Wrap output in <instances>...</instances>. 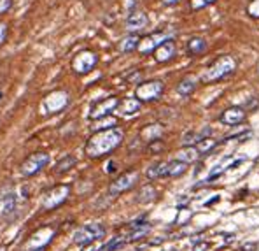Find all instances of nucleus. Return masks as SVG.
Masks as SVG:
<instances>
[{"instance_id": "1", "label": "nucleus", "mask_w": 259, "mask_h": 251, "mask_svg": "<svg viewBox=\"0 0 259 251\" xmlns=\"http://www.w3.org/2000/svg\"><path fill=\"white\" fill-rule=\"evenodd\" d=\"M123 130L116 127L107 128V130H98L88 139L84 153L90 158H102L105 155L112 153L114 150H117L123 142Z\"/></svg>"}, {"instance_id": "2", "label": "nucleus", "mask_w": 259, "mask_h": 251, "mask_svg": "<svg viewBox=\"0 0 259 251\" xmlns=\"http://www.w3.org/2000/svg\"><path fill=\"white\" fill-rule=\"evenodd\" d=\"M235 68H237V60L231 55H223V56H219L214 63H210V65L205 68L203 76H201V81L203 83L219 81V79L230 76Z\"/></svg>"}, {"instance_id": "3", "label": "nucleus", "mask_w": 259, "mask_h": 251, "mask_svg": "<svg viewBox=\"0 0 259 251\" xmlns=\"http://www.w3.org/2000/svg\"><path fill=\"white\" fill-rule=\"evenodd\" d=\"M68 197H70V186L58 185L44 193L42 200H40V205H42V209H46V211H51V209H56L67 202Z\"/></svg>"}, {"instance_id": "4", "label": "nucleus", "mask_w": 259, "mask_h": 251, "mask_svg": "<svg viewBox=\"0 0 259 251\" xmlns=\"http://www.w3.org/2000/svg\"><path fill=\"white\" fill-rule=\"evenodd\" d=\"M67 105H68V93L63 90H56V91H51L42 100V104H40V113L49 116V114H56V113L63 111Z\"/></svg>"}, {"instance_id": "5", "label": "nucleus", "mask_w": 259, "mask_h": 251, "mask_svg": "<svg viewBox=\"0 0 259 251\" xmlns=\"http://www.w3.org/2000/svg\"><path fill=\"white\" fill-rule=\"evenodd\" d=\"M104 235H105V228L102 225L93 223V225H86V227L77 228V230L74 232V235H72V239H74V244L88 246V244H91V242L104 239Z\"/></svg>"}, {"instance_id": "6", "label": "nucleus", "mask_w": 259, "mask_h": 251, "mask_svg": "<svg viewBox=\"0 0 259 251\" xmlns=\"http://www.w3.org/2000/svg\"><path fill=\"white\" fill-rule=\"evenodd\" d=\"M49 155L48 153H33V155H30L28 158L25 160V162L21 163V167H20V172H21V176H25V177H32V176H35V174H39L40 170L46 169V167L49 165Z\"/></svg>"}, {"instance_id": "7", "label": "nucleus", "mask_w": 259, "mask_h": 251, "mask_svg": "<svg viewBox=\"0 0 259 251\" xmlns=\"http://www.w3.org/2000/svg\"><path fill=\"white\" fill-rule=\"evenodd\" d=\"M97 63H98L97 53L91 51V49H84V51H79L77 55L72 58L70 67L75 74H88V72L97 67Z\"/></svg>"}, {"instance_id": "8", "label": "nucleus", "mask_w": 259, "mask_h": 251, "mask_svg": "<svg viewBox=\"0 0 259 251\" xmlns=\"http://www.w3.org/2000/svg\"><path fill=\"white\" fill-rule=\"evenodd\" d=\"M163 90H165V85L158 79L154 81H146V83H140L135 90V98H139L140 102H152V100H158L161 97Z\"/></svg>"}, {"instance_id": "9", "label": "nucleus", "mask_w": 259, "mask_h": 251, "mask_svg": "<svg viewBox=\"0 0 259 251\" xmlns=\"http://www.w3.org/2000/svg\"><path fill=\"white\" fill-rule=\"evenodd\" d=\"M55 228L53 227H44L40 230H37L32 237L26 241V244L23 246L21 251H44L46 246L51 242V239L55 237Z\"/></svg>"}, {"instance_id": "10", "label": "nucleus", "mask_w": 259, "mask_h": 251, "mask_svg": "<svg viewBox=\"0 0 259 251\" xmlns=\"http://www.w3.org/2000/svg\"><path fill=\"white\" fill-rule=\"evenodd\" d=\"M139 180V172L137 170H130V172L121 174L117 180H114L109 186V193L110 195H119V193L126 192V190L133 188V185Z\"/></svg>"}, {"instance_id": "11", "label": "nucleus", "mask_w": 259, "mask_h": 251, "mask_svg": "<svg viewBox=\"0 0 259 251\" xmlns=\"http://www.w3.org/2000/svg\"><path fill=\"white\" fill-rule=\"evenodd\" d=\"M119 105V98L117 97H107L104 100H100L98 104H95L91 107L90 118L91 120H100V118L110 116V113L116 111V107Z\"/></svg>"}, {"instance_id": "12", "label": "nucleus", "mask_w": 259, "mask_h": 251, "mask_svg": "<svg viewBox=\"0 0 259 251\" xmlns=\"http://www.w3.org/2000/svg\"><path fill=\"white\" fill-rule=\"evenodd\" d=\"M168 39H172V37H170L166 32H154V33H151V35H146L144 39H140L139 48L137 49H139L142 55H149V53L154 51L159 44H163Z\"/></svg>"}, {"instance_id": "13", "label": "nucleus", "mask_w": 259, "mask_h": 251, "mask_svg": "<svg viewBox=\"0 0 259 251\" xmlns=\"http://www.w3.org/2000/svg\"><path fill=\"white\" fill-rule=\"evenodd\" d=\"M124 25H126L128 32L137 33V32H140V30H144L147 25H149V18H147V14L144 13V11H132V13L126 16Z\"/></svg>"}, {"instance_id": "14", "label": "nucleus", "mask_w": 259, "mask_h": 251, "mask_svg": "<svg viewBox=\"0 0 259 251\" xmlns=\"http://www.w3.org/2000/svg\"><path fill=\"white\" fill-rule=\"evenodd\" d=\"M152 53H154V60H156V62H158V63H165V62H170V60L174 58L175 53H177V48H175L174 39H168V41H165L163 44H159Z\"/></svg>"}, {"instance_id": "15", "label": "nucleus", "mask_w": 259, "mask_h": 251, "mask_svg": "<svg viewBox=\"0 0 259 251\" xmlns=\"http://www.w3.org/2000/svg\"><path fill=\"white\" fill-rule=\"evenodd\" d=\"M212 134V128H208V127H205V128H201V130H189V132H186L184 135H182V144L184 146H196L200 140H203V139H207V137H210Z\"/></svg>"}, {"instance_id": "16", "label": "nucleus", "mask_w": 259, "mask_h": 251, "mask_svg": "<svg viewBox=\"0 0 259 251\" xmlns=\"http://www.w3.org/2000/svg\"><path fill=\"white\" fill-rule=\"evenodd\" d=\"M243 120H245V109L237 107V105L226 109V111L221 114V121H223L224 125H238V123H242Z\"/></svg>"}, {"instance_id": "17", "label": "nucleus", "mask_w": 259, "mask_h": 251, "mask_svg": "<svg viewBox=\"0 0 259 251\" xmlns=\"http://www.w3.org/2000/svg\"><path fill=\"white\" fill-rule=\"evenodd\" d=\"M142 107V102L139 98H124V100H119V105L116 107V111L121 114V116H133L137 114Z\"/></svg>"}, {"instance_id": "18", "label": "nucleus", "mask_w": 259, "mask_h": 251, "mask_svg": "<svg viewBox=\"0 0 259 251\" xmlns=\"http://www.w3.org/2000/svg\"><path fill=\"white\" fill-rule=\"evenodd\" d=\"M188 165L181 160H172V162H165V172H163V177H179L186 172Z\"/></svg>"}, {"instance_id": "19", "label": "nucleus", "mask_w": 259, "mask_h": 251, "mask_svg": "<svg viewBox=\"0 0 259 251\" xmlns=\"http://www.w3.org/2000/svg\"><path fill=\"white\" fill-rule=\"evenodd\" d=\"M198 86V78L196 76H186L181 83L177 85V93L182 97H189Z\"/></svg>"}, {"instance_id": "20", "label": "nucleus", "mask_w": 259, "mask_h": 251, "mask_svg": "<svg viewBox=\"0 0 259 251\" xmlns=\"http://www.w3.org/2000/svg\"><path fill=\"white\" fill-rule=\"evenodd\" d=\"M207 46H208L207 39H203V37H200V35H194L188 41V53L191 56H198L207 51Z\"/></svg>"}, {"instance_id": "21", "label": "nucleus", "mask_w": 259, "mask_h": 251, "mask_svg": "<svg viewBox=\"0 0 259 251\" xmlns=\"http://www.w3.org/2000/svg\"><path fill=\"white\" fill-rule=\"evenodd\" d=\"M201 155L198 153V150L194 146H184L181 151L177 153V157L175 160H181V162H184L186 165H189V163H194L198 158H200Z\"/></svg>"}, {"instance_id": "22", "label": "nucleus", "mask_w": 259, "mask_h": 251, "mask_svg": "<svg viewBox=\"0 0 259 251\" xmlns=\"http://www.w3.org/2000/svg\"><path fill=\"white\" fill-rule=\"evenodd\" d=\"M139 43H140V37L137 33H130L124 39H121L119 43V51L121 53H132L139 48Z\"/></svg>"}, {"instance_id": "23", "label": "nucleus", "mask_w": 259, "mask_h": 251, "mask_svg": "<svg viewBox=\"0 0 259 251\" xmlns=\"http://www.w3.org/2000/svg\"><path fill=\"white\" fill-rule=\"evenodd\" d=\"M161 134H163V127H161V125H158V123H154V125H147L146 128H142L140 137H144L147 142H151V140L159 139Z\"/></svg>"}, {"instance_id": "24", "label": "nucleus", "mask_w": 259, "mask_h": 251, "mask_svg": "<svg viewBox=\"0 0 259 251\" xmlns=\"http://www.w3.org/2000/svg\"><path fill=\"white\" fill-rule=\"evenodd\" d=\"M154 199H156V190L152 185H144L142 188H140L139 195H137V202H140V204H149Z\"/></svg>"}, {"instance_id": "25", "label": "nucleus", "mask_w": 259, "mask_h": 251, "mask_svg": "<svg viewBox=\"0 0 259 251\" xmlns=\"http://www.w3.org/2000/svg\"><path fill=\"white\" fill-rule=\"evenodd\" d=\"M75 165H77V158H75L74 155H67V157H63L56 163V170H58V172H67V170L74 169Z\"/></svg>"}, {"instance_id": "26", "label": "nucleus", "mask_w": 259, "mask_h": 251, "mask_svg": "<svg viewBox=\"0 0 259 251\" xmlns=\"http://www.w3.org/2000/svg\"><path fill=\"white\" fill-rule=\"evenodd\" d=\"M163 172H165V162H158L147 169L146 176L149 180H158V177H163Z\"/></svg>"}, {"instance_id": "27", "label": "nucleus", "mask_w": 259, "mask_h": 251, "mask_svg": "<svg viewBox=\"0 0 259 251\" xmlns=\"http://www.w3.org/2000/svg\"><path fill=\"white\" fill-rule=\"evenodd\" d=\"M215 140L214 139H210V137H207V139H203V140H200V142L196 144V150H198V153L200 155H205V153H208V151H212L215 148Z\"/></svg>"}, {"instance_id": "28", "label": "nucleus", "mask_w": 259, "mask_h": 251, "mask_svg": "<svg viewBox=\"0 0 259 251\" xmlns=\"http://www.w3.org/2000/svg\"><path fill=\"white\" fill-rule=\"evenodd\" d=\"M97 123H95L93 130H107V128H114V125H116V120L110 116H105V118H100V120H95Z\"/></svg>"}, {"instance_id": "29", "label": "nucleus", "mask_w": 259, "mask_h": 251, "mask_svg": "<svg viewBox=\"0 0 259 251\" xmlns=\"http://www.w3.org/2000/svg\"><path fill=\"white\" fill-rule=\"evenodd\" d=\"M14 207H16V197L14 195H7L6 199L2 200V214H9V212L14 211Z\"/></svg>"}, {"instance_id": "30", "label": "nucleus", "mask_w": 259, "mask_h": 251, "mask_svg": "<svg viewBox=\"0 0 259 251\" xmlns=\"http://www.w3.org/2000/svg\"><path fill=\"white\" fill-rule=\"evenodd\" d=\"M124 242H126V237H114L109 244H105L104 248H102V251H116L117 248H121Z\"/></svg>"}, {"instance_id": "31", "label": "nucleus", "mask_w": 259, "mask_h": 251, "mask_svg": "<svg viewBox=\"0 0 259 251\" xmlns=\"http://www.w3.org/2000/svg\"><path fill=\"white\" fill-rule=\"evenodd\" d=\"M247 14L254 20H259V0H250L247 6Z\"/></svg>"}, {"instance_id": "32", "label": "nucleus", "mask_w": 259, "mask_h": 251, "mask_svg": "<svg viewBox=\"0 0 259 251\" xmlns=\"http://www.w3.org/2000/svg\"><path fill=\"white\" fill-rule=\"evenodd\" d=\"M215 0H191V9L193 11H201L205 7H208L210 4H214Z\"/></svg>"}, {"instance_id": "33", "label": "nucleus", "mask_w": 259, "mask_h": 251, "mask_svg": "<svg viewBox=\"0 0 259 251\" xmlns=\"http://www.w3.org/2000/svg\"><path fill=\"white\" fill-rule=\"evenodd\" d=\"M7 35H9V28L4 21H0V46H4V43L7 41Z\"/></svg>"}, {"instance_id": "34", "label": "nucleus", "mask_w": 259, "mask_h": 251, "mask_svg": "<svg viewBox=\"0 0 259 251\" xmlns=\"http://www.w3.org/2000/svg\"><path fill=\"white\" fill-rule=\"evenodd\" d=\"M147 150H149L151 153H158V151H161V150H163V142H161V140H159V139L151 140L149 146H147Z\"/></svg>"}, {"instance_id": "35", "label": "nucleus", "mask_w": 259, "mask_h": 251, "mask_svg": "<svg viewBox=\"0 0 259 251\" xmlns=\"http://www.w3.org/2000/svg\"><path fill=\"white\" fill-rule=\"evenodd\" d=\"M13 6V0H0V14L7 13Z\"/></svg>"}, {"instance_id": "36", "label": "nucleus", "mask_w": 259, "mask_h": 251, "mask_svg": "<svg viewBox=\"0 0 259 251\" xmlns=\"http://www.w3.org/2000/svg\"><path fill=\"white\" fill-rule=\"evenodd\" d=\"M140 79H142V72H140V70H135L132 76H128L126 81H128V83H137V81H140Z\"/></svg>"}, {"instance_id": "37", "label": "nucleus", "mask_w": 259, "mask_h": 251, "mask_svg": "<svg viewBox=\"0 0 259 251\" xmlns=\"http://www.w3.org/2000/svg\"><path fill=\"white\" fill-rule=\"evenodd\" d=\"M208 248H210V244H208V242H205V241H200V242H196V244H194L193 251H207Z\"/></svg>"}, {"instance_id": "38", "label": "nucleus", "mask_w": 259, "mask_h": 251, "mask_svg": "<svg viewBox=\"0 0 259 251\" xmlns=\"http://www.w3.org/2000/svg\"><path fill=\"white\" fill-rule=\"evenodd\" d=\"M181 0H161L163 6H175V4H179Z\"/></svg>"}, {"instance_id": "39", "label": "nucleus", "mask_w": 259, "mask_h": 251, "mask_svg": "<svg viewBox=\"0 0 259 251\" xmlns=\"http://www.w3.org/2000/svg\"><path fill=\"white\" fill-rule=\"evenodd\" d=\"M0 251H7V249H6V246H0Z\"/></svg>"}]
</instances>
